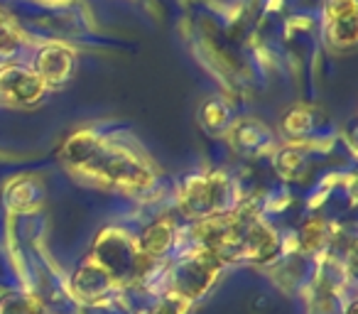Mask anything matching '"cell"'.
<instances>
[{
    "mask_svg": "<svg viewBox=\"0 0 358 314\" xmlns=\"http://www.w3.org/2000/svg\"><path fill=\"white\" fill-rule=\"evenodd\" d=\"M35 74L45 81V86H62L74 74V55L64 45H47L37 52Z\"/></svg>",
    "mask_w": 358,
    "mask_h": 314,
    "instance_id": "6",
    "label": "cell"
},
{
    "mask_svg": "<svg viewBox=\"0 0 358 314\" xmlns=\"http://www.w3.org/2000/svg\"><path fill=\"white\" fill-rule=\"evenodd\" d=\"M62 155L79 172L123 192H143L152 185V175L135 155L113 143H106L94 133L71 135Z\"/></svg>",
    "mask_w": 358,
    "mask_h": 314,
    "instance_id": "1",
    "label": "cell"
},
{
    "mask_svg": "<svg viewBox=\"0 0 358 314\" xmlns=\"http://www.w3.org/2000/svg\"><path fill=\"white\" fill-rule=\"evenodd\" d=\"M229 197V180L224 175H201L192 177L182 190L179 206L189 219H211L221 211Z\"/></svg>",
    "mask_w": 358,
    "mask_h": 314,
    "instance_id": "2",
    "label": "cell"
},
{
    "mask_svg": "<svg viewBox=\"0 0 358 314\" xmlns=\"http://www.w3.org/2000/svg\"><path fill=\"white\" fill-rule=\"evenodd\" d=\"M113 275L103 268L96 258H91L84 268L76 275V290L81 292V297H99L108 290Z\"/></svg>",
    "mask_w": 358,
    "mask_h": 314,
    "instance_id": "8",
    "label": "cell"
},
{
    "mask_svg": "<svg viewBox=\"0 0 358 314\" xmlns=\"http://www.w3.org/2000/svg\"><path fill=\"white\" fill-rule=\"evenodd\" d=\"M236 140L241 148H260L268 140V130L258 120H243L236 125Z\"/></svg>",
    "mask_w": 358,
    "mask_h": 314,
    "instance_id": "9",
    "label": "cell"
},
{
    "mask_svg": "<svg viewBox=\"0 0 358 314\" xmlns=\"http://www.w3.org/2000/svg\"><path fill=\"white\" fill-rule=\"evenodd\" d=\"M285 133L289 135H304L309 133V130L314 128V115L309 108H304V106H297V108H292L287 115H285Z\"/></svg>",
    "mask_w": 358,
    "mask_h": 314,
    "instance_id": "12",
    "label": "cell"
},
{
    "mask_svg": "<svg viewBox=\"0 0 358 314\" xmlns=\"http://www.w3.org/2000/svg\"><path fill=\"white\" fill-rule=\"evenodd\" d=\"M172 238H174L172 221L169 219L155 221L140 236V255L145 253V258H159L162 253H167V248L172 245Z\"/></svg>",
    "mask_w": 358,
    "mask_h": 314,
    "instance_id": "7",
    "label": "cell"
},
{
    "mask_svg": "<svg viewBox=\"0 0 358 314\" xmlns=\"http://www.w3.org/2000/svg\"><path fill=\"white\" fill-rule=\"evenodd\" d=\"M20 35H17V30L10 25V20H8L6 15H0V59H10V57H15L17 52H20Z\"/></svg>",
    "mask_w": 358,
    "mask_h": 314,
    "instance_id": "11",
    "label": "cell"
},
{
    "mask_svg": "<svg viewBox=\"0 0 358 314\" xmlns=\"http://www.w3.org/2000/svg\"><path fill=\"white\" fill-rule=\"evenodd\" d=\"M32 199H35V190H32V185H27V182H20V185H15L10 190L8 204H10V209H15V211H25L27 206H30Z\"/></svg>",
    "mask_w": 358,
    "mask_h": 314,
    "instance_id": "16",
    "label": "cell"
},
{
    "mask_svg": "<svg viewBox=\"0 0 358 314\" xmlns=\"http://www.w3.org/2000/svg\"><path fill=\"white\" fill-rule=\"evenodd\" d=\"M324 238H327V224L322 216H312L309 221H304L302 234H299V243L304 250H317L324 243Z\"/></svg>",
    "mask_w": 358,
    "mask_h": 314,
    "instance_id": "10",
    "label": "cell"
},
{
    "mask_svg": "<svg viewBox=\"0 0 358 314\" xmlns=\"http://www.w3.org/2000/svg\"><path fill=\"white\" fill-rule=\"evenodd\" d=\"M152 314H185V304H182V297H169L167 302L162 304V307L157 309V312Z\"/></svg>",
    "mask_w": 358,
    "mask_h": 314,
    "instance_id": "17",
    "label": "cell"
},
{
    "mask_svg": "<svg viewBox=\"0 0 358 314\" xmlns=\"http://www.w3.org/2000/svg\"><path fill=\"white\" fill-rule=\"evenodd\" d=\"M219 268H221V260L209 248L204 253L192 255L189 260H185L177 273L179 297H196V294H201L209 287V283L214 280Z\"/></svg>",
    "mask_w": 358,
    "mask_h": 314,
    "instance_id": "5",
    "label": "cell"
},
{
    "mask_svg": "<svg viewBox=\"0 0 358 314\" xmlns=\"http://www.w3.org/2000/svg\"><path fill=\"white\" fill-rule=\"evenodd\" d=\"M327 37L338 50H351L358 37L356 0H327Z\"/></svg>",
    "mask_w": 358,
    "mask_h": 314,
    "instance_id": "4",
    "label": "cell"
},
{
    "mask_svg": "<svg viewBox=\"0 0 358 314\" xmlns=\"http://www.w3.org/2000/svg\"><path fill=\"white\" fill-rule=\"evenodd\" d=\"M346 314H356V307H351V309H348V312Z\"/></svg>",
    "mask_w": 358,
    "mask_h": 314,
    "instance_id": "18",
    "label": "cell"
},
{
    "mask_svg": "<svg viewBox=\"0 0 358 314\" xmlns=\"http://www.w3.org/2000/svg\"><path fill=\"white\" fill-rule=\"evenodd\" d=\"M201 115H204V123L214 130L224 128L229 123V110H226V106L221 101H209L204 106V110H201Z\"/></svg>",
    "mask_w": 358,
    "mask_h": 314,
    "instance_id": "15",
    "label": "cell"
},
{
    "mask_svg": "<svg viewBox=\"0 0 358 314\" xmlns=\"http://www.w3.org/2000/svg\"><path fill=\"white\" fill-rule=\"evenodd\" d=\"M47 86L32 69L25 66H3L0 69V96L10 104L32 106L45 96Z\"/></svg>",
    "mask_w": 358,
    "mask_h": 314,
    "instance_id": "3",
    "label": "cell"
},
{
    "mask_svg": "<svg viewBox=\"0 0 358 314\" xmlns=\"http://www.w3.org/2000/svg\"><path fill=\"white\" fill-rule=\"evenodd\" d=\"M304 157L299 150L294 148H287L282 150V152L278 155V172L285 177V180H294V175L299 172V167H302Z\"/></svg>",
    "mask_w": 358,
    "mask_h": 314,
    "instance_id": "13",
    "label": "cell"
},
{
    "mask_svg": "<svg viewBox=\"0 0 358 314\" xmlns=\"http://www.w3.org/2000/svg\"><path fill=\"white\" fill-rule=\"evenodd\" d=\"M0 314H45V312H42V307L35 299L15 294V297H8L6 302L0 304Z\"/></svg>",
    "mask_w": 358,
    "mask_h": 314,
    "instance_id": "14",
    "label": "cell"
}]
</instances>
